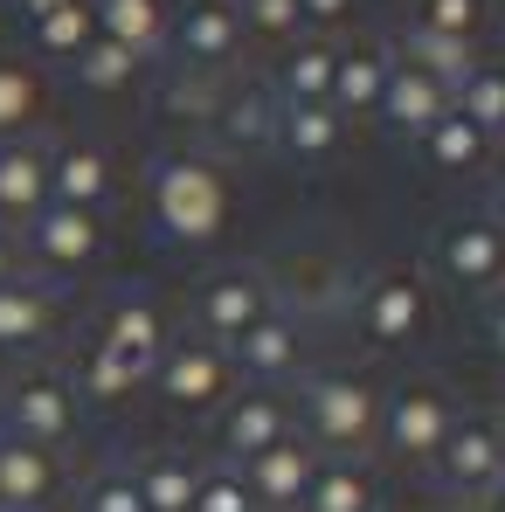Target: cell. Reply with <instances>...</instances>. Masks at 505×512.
<instances>
[{
    "instance_id": "obj_1",
    "label": "cell",
    "mask_w": 505,
    "mask_h": 512,
    "mask_svg": "<svg viewBox=\"0 0 505 512\" xmlns=\"http://www.w3.org/2000/svg\"><path fill=\"white\" fill-rule=\"evenodd\" d=\"M146 208H153L160 243H173V250H208L236 222V173H229L222 153H208V146H167L146 167Z\"/></svg>"
},
{
    "instance_id": "obj_2",
    "label": "cell",
    "mask_w": 505,
    "mask_h": 512,
    "mask_svg": "<svg viewBox=\"0 0 505 512\" xmlns=\"http://www.w3.org/2000/svg\"><path fill=\"white\" fill-rule=\"evenodd\" d=\"M298 436L319 457H374V429H381V388L353 367H326L298 381Z\"/></svg>"
},
{
    "instance_id": "obj_3",
    "label": "cell",
    "mask_w": 505,
    "mask_h": 512,
    "mask_svg": "<svg viewBox=\"0 0 505 512\" xmlns=\"http://www.w3.org/2000/svg\"><path fill=\"white\" fill-rule=\"evenodd\" d=\"M457 423V402L443 381H402V388H381V429H374V450L395 457V464H422L443 450V436Z\"/></svg>"
},
{
    "instance_id": "obj_4",
    "label": "cell",
    "mask_w": 505,
    "mask_h": 512,
    "mask_svg": "<svg viewBox=\"0 0 505 512\" xmlns=\"http://www.w3.org/2000/svg\"><path fill=\"white\" fill-rule=\"evenodd\" d=\"M167 409L180 416H215L229 395H236V367H229V346L201 340V333H173L167 353L153 360V381H146Z\"/></svg>"
},
{
    "instance_id": "obj_5",
    "label": "cell",
    "mask_w": 505,
    "mask_h": 512,
    "mask_svg": "<svg viewBox=\"0 0 505 512\" xmlns=\"http://www.w3.org/2000/svg\"><path fill=\"white\" fill-rule=\"evenodd\" d=\"M429 478L450 492V499H492L505 485V416L485 409H457V423L443 436V450L429 457Z\"/></svg>"
},
{
    "instance_id": "obj_6",
    "label": "cell",
    "mask_w": 505,
    "mask_h": 512,
    "mask_svg": "<svg viewBox=\"0 0 505 512\" xmlns=\"http://www.w3.org/2000/svg\"><path fill=\"white\" fill-rule=\"evenodd\" d=\"M77 381L70 374H56V367H35V374H21V381H7V395H0V436H14V443H35V450H63L70 436H77Z\"/></svg>"
},
{
    "instance_id": "obj_7",
    "label": "cell",
    "mask_w": 505,
    "mask_h": 512,
    "mask_svg": "<svg viewBox=\"0 0 505 512\" xmlns=\"http://www.w3.org/2000/svg\"><path fill=\"white\" fill-rule=\"evenodd\" d=\"M270 312H284L277 284L263 263H236V270H215L201 291H194V333L215 346H236L250 326H263Z\"/></svg>"
},
{
    "instance_id": "obj_8",
    "label": "cell",
    "mask_w": 505,
    "mask_h": 512,
    "mask_svg": "<svg viewBox=\"0 0 505 512\" xmlns=\"http://www.w3.org/2000/svg\"><path fill=\"white\" fill-rule=\"evenodd\" d=\"M353 326H360V340L367 346H416L429 333V284H422V270H374L360 291H353Z\"/></svg>"
},
{
    "instance_id": "obj_9",
    "label": "cell",
    "mask_w": 505,
    "mask_h": 512,
    "mask_svg": "<svg viewBox=\"0 0 505 512\" xmlns=\"http://www.w3.org/2000/svg\"><path fill=\"white\" fill-rule=\"evenodd\" d=\"M429 256H436L443 284H457L464 298L505 291V229L492 222V215H457V222H443Z\"/></svg>"
},
{
    "instance_id": "obj_10",
    "label": "cell",
    "mask_w": 505,
    "mask_h": 512,
    "mask_svg": "<svg viewBox=\"0 0 505 512\" xmlns=\"http://www.w3.org/2000/svg\"><path fill=\"white\" fill-rule=\"evenodd\" d=\"M167 49L180 56L187 77H229V63L243 56L236 0H187V7L167 21Z\"/></svg>"
},
{
    "instance_id": "obj_11",
    "label": "cell",
    "mask_w": 505,
    "mask_h": 512,
    "mask_svg": "<svg viewBox=\"0 0 505 512\" xmlns=\"http://www.w3.org/2000/svg\"><path fill=\"white\" fill-rule=\"evenodd\" d=\"M284 436H298V416H291V395L284 388H243L215 409V450L222 464H250L263 450H277Z\"/></svg>"
},
{
    "instance_id": "obj_12",
    "label": "cell",
    "mask_w": 505,
    "mask_h": 512,
    "mask_svg": "<svg viewBox=\"0 0 505 512\" xmlns=\"http://www.w3.org/2000/svg\"><path fill=\"white\" fill-rule=\"evenodd\" d=\"M167 312L146 298V291H125L111 312H104V326H97V346L111 353V360H125L139 381H153V360L167 353Z\"/></svg>"
},
{
    "instance_id": "obj_13",
    "label": "cell",
    "mask_w": 505,
    "mask_h": 512,
    "mask_svg": "<svg viewBox=\"0 0 505 512\" xmlns=\"http://www.w3.org/2000/svg\"><path fill=\"white\" fill-rule=\"evenodd\" d=\"M229 367H236V381H250V388H284V381L305 367V326H298L291 312H270L263 326H250L243 340L229 346Z\"/></svg>"
},
{
    "instance_id": "obj_14",
    "label": "cell",
    "mask_w": 505,
    "mask_h": 512,
    "mask_svg": "<svg viewBox=\"0 0 505 512\" xmlns=\"http://www.w3.org/2000/svg\"><path fill=\"white\" fill-rule=\"evenodd\" d=\"M28 250L42 270H90L97 250H104V215H90V208H63V201H49L35 222H28Z\"/></svg>"
},
{
    "instance_id": "obj_15",
    "label": "cell",
    "mask_w": 505,
    "mask_h": 512,
    "mask_svg": "<svg viewBox=\"0 0 505 512\" xmlns=\"http://www.w3.org/2000/svg\"><path fill=\"white\" fill-rule=\"evenodd\" d=\"M111 194H118V167H111V153H104L97 139H63V146H49V201L104 215Z\"/></svg>"
},
{
    "instance_id": "obj_16",
    "label": "cell",
    "mask_w": 505,
    "mask_h": 512,
    "mask_svg": "<svg viewBox=\"0 0 505 512\" xmlns=\"http://www.w3.org/2000/svg\"><path fill=\"white\" fill-rule=\"evenodd\" d=\"M450 111V84H436L429 70H416V63H388V84H381V104H374V118L395 132V139H416L422 146V132L436 125Z\"/></svg>"
},
{
    "instance_id": "obj_17",
    "label": "cell",
    "mask_w": 505,
    "mask_h": 512,
    "mask_svg": "<svg viewBox=\"0 0 505 512\" xmlns=\"http://www.w3.org/2000/svg\"><path fill=\"white\" fill-rule=\"evenodd\" d=\"M236 471H243V485H250L256 512H298L312 471H319V450H312L305 436H284L277 450H263V457H250V464H236Z\"/></svg>"
},
{
    "instance_id": "obj_18",
    "label": "cell",
    "mask_w": 505,
    "mask_h": 512,
    "mask_svg": "<svg viewBox=\"0 0 505 512\" xmlns=\"http://www.w3.org/2000/svg\"><path fill=\"white\" fill-rule=\"evenodd\" d=\"M63 457L56 450H35V443H14L0 436V512H49L63 499Z\"/></svg>"
},
{
    "instance_id": "obj_19",
    "label": "cell",
    "mask_w": 505,
    "mask_h": 512,
    "mask_svg": "<svg viewBox=\"0 0 505 512\" xmlns=\"http://www.w3.org/2000/svg\"><path fill=\"white\" fill-rule=\"evenodd\" d=\"M56 319H63V305H56L49 284H35V277H7L0 284V353L49 346L56 340Z\"/></svg>"
},
{
    "instance_id": "obj_20",
    "label": "cell",
    "mask_w": 505,
    "mask_h": 512,
    "mask_svg": "<svg viewBox=\"0 0 505 512\" xmlns=\"http://www.w3.org/2000/svg\"><path fill=\"white\" fill-rule=\"evenodd\" d=\"M49 208V146L0 139V222H35Z\"/></svg>"
},
{
    "instance_id": "obj_21",
    "label": "cell",
    "mask_w": 505,
    "mask_h": 512,
    "mask_svg": "<svg viewBox=\"0 0 505 512\" xmlns=\"http://www.w3.org/2000/svg\"><path fill=\"white\" fill-rule=\"evenodd\" d=\"M270 146L291 153V160H305V167H319V160H333L339 146H346V118H339L333 104H277Z\"/></svg>"
},
{
    "instance_id": "obj_22",
    "label": "cell",
    "mask_w": 505,
    "mask_h": 512,
    "mask_svg": "<svg viewBox=\"0 0 505 512\" xmlns=\"http://www.w3.org/2000/svg\"><path fill=\"white\" fill-rule=\"evenodd\" d=\"M333 42L326 35H298L284 56H277V77H270V104H326L333 90Z\"/></svg>"
},
{
    "instance_id": "obj_23",
    "label": "cell",
    "mask_w": 505,
    "mask_h": 512,
    "mask_svg": "<svg viewBox=\"0 0 505 512\" xmlns=\"http://www.w3.org/2000/svg\"><path fill=\"white\" fill-rule=\"evenodd\" d=\"M388 49H374V42H360V49H339L333 56V90H326V104H333L339 118H374V104H381V84H388Z\"/></svg>"
},
{
    "instance_id": "obj_24",
    "label": "cell",
    "mask_w": 505,
    "mask_h": 512,
    "mask_svg": "<svg viewBox=\"0 0 505 512\" xmlns=\"http://www.w3.org/2000/svg\"><path fill=\"white\" fill-rule=\"evenodd\" d=\"M374 506H381V492H374L367 457H319V471L298 499V512H374Z\"/></svg>"
},
{
    "instance_id": "obj_25",
    "label": "cell",
    "mask_w": 505,
    "mask_h": 512,
    "mask_svg": "<svg viewBox=\"0 0 505 512\" xmlns=\"http://www.w3.org/2000/svg\"><path fill=\"white\" fill-rule=\"evenodd\" d=\"M125 471H132V485H139L146 512H187L208 464H194V457H180V450H146V457L125 464Z\"/></svg>"
},
{
    "instance_id": "obj_26",
    "label": "cell",
    "mask_w": 505,
    "mask_h": 512,
    "mask_svg": "<svg viewBox=\"0 0 505 512\" xmlns=\"http://www.w3.org/2000/svg\"><path fill=\"white\" fill-rule=\"evenodd\" d=\"M90 14H97V35L125 42L139 63L167 49V0H90Z\"/></svg>"
},
{
    "instance_id": "obj_27",
    "label": "cell",
    "mask_w": 505,
    "mask_h": 512,
    "mask_svg": "<svg viewBox=\"0 0 505 512\" xmlns=\"http://www.w3.org/2000/svg\"><path fill=\"white\" fill-rule=\"evenodd\" d=\"M450 111L471 118V125L499 146L505 139V63H485V56H478V63L464 70V84L450 90Z\"/></svg>"
},
{
    "instance_id": "obj_28",
    "label": "cell",
    "mask_w": 505,
    "mask_h": 512,
    "mask_svg": "<svg viewBox=\"0 0 505 512\" xmlns=\"http://www.w3.org/2000/svg\"><path fill=\"white\" fill-rule=\"evenodd\" d=\"M422 160L436 173H478L492 160V139L471 125V118H457V111H443L429 132H422Z\"/></svg>"
},
{
    "instance_id": "obj_29",
    "label": "cell",
    "mask_w": 505,
    "mask_h": 512,
    "mask_svg": "<svg viewBox=\"0 0 505 512\" xmlns=\"http://www.w3.org/2000/svg\"><path fill=\"white\" fill-rule=\"evenodd\" d=\"M395 56H402V63H416V70H429L436 84H450V90L464 84V70L478 63V49H471V42H450V35H429V28H416V21L402 28V49H395Z\"/></svg>"
},
{
    "instance_id": "obj_30",
    "label": "cell",
    "mask_w": 505,
    "mask_h": 512,
    "mask_svg": "<svg viewBox=\"0 0 505 512\" xmlns=\"http://www.w3.org/2000/svg\"><path fill=\"white\" fill-rule=\"evenodd\" d=\"M90 42H97V14H90V0H63V7H49V14L35 21V49L56 56V63H77Z\"/></svg>"
},
{
    "instance_id": "obj_31",
    "label": "cell",
    "mask_w": 505,
    "mask_h": 512,
    "mask_svg": "<svg viewBox=\"0 0 505 512\" xmlns=\"http://www.w3.org/2000/svg\"><path fill=\"white\" fill-rule=\"evenodd\" d=\"M70 70H77V84H84V90H97V97H118V90H132V84H139V70H146V63H139V56H132L125 42L97 35V42H90L84 56L70 63Z\"/></svg>"
},
{
    "instance_id": "obj_32",
    "label": "cell",
    "mask_w": 505,
    "mask_h": 512,
    "mask_svg": "<svg viewBox=\"0 0 505 512\" xmlns=\"http://www.w3.org/2000/svg\"><path fill=\"white\" fill-rule=\"evenodd\" d=\"M35 118H42V77L0 56V139H28Z\"/></svg>"
},
{
    "instance_id": "obj_33",
    "label": "cell",
    "mask_w": 505,
    "mask_h": 512,
    "mask_svg": "<svg viewBox=\"0 0 505 512\" xmlns=\"http://www.w3.org/2000/svg\"><path fill=\"white\" fill-rule=\"evenodd\" d=\"M146 381L125 367V360H111L104 346L90 340V353H84V367H77V395H90V402H125V395H139Z\"/></svg>"
},
{
    "instance_id": "obj_34",
    "label": "cell",
    "mask_w": 505,
    "mask_h": 512,
    "mask_svg": "<svg viewBox=\"0 0 505 512\" xmlns=\"http://www.w3.org/2000/svg\"><path fill=\"white\" fill-rule=\"evenodd\" d=\"M416 28L478 49V35H485V0H416Z\"/></svg>"
},
{
    "instance_id": "obj_35",
    "label": "cell",
    "mask_w": 505,
    "mask_h": 512,
    "mask_svg": "<svg viewBox=\"0 0 505 512\" xmlns=\"http://www.w3.org/2000/svg\"><path fill=\"white\" fill-rule=\"evenodd\" d=\"M236 21H243V35H256V42H277V49H291V42L305 35L298 0H236Z\"/></svg>"
},
{
    "instance_id": "obj_36",
    "label": "cell",
    "mask_w": 505,
    "mask_h": 512,
    "mask_svg": "<svg viewBox=\"0 0 505 512\" xmlns=\"http://www.w3.org/2000/svg\"><path fill=\"white\" fill-rule=\"evenodd\" d=\"M270 118H277L270 90H256V97H222V132H229V146H270Z\"/></svg>"
},
{
    "instance_id": "obj_37",
    "label": "cell",
    "mask_w": 505,
    "mask_h": 512,
    "mask_svg": "<svg viewBox=\"0 0 505 512\" xmlns=\"http://www.w3.org/2000/svg\"><path fill=\"white\" fill-rule=\"evenodd\" d=\"M187 512H256L250 485H243V471L236 464H208L201 471V485H194V506Z\"/></svg>"
},
{
    "instance_id": "obj_38",
    "label": "cell",
    "mask_w": 505,
    "mask_h": 512,
    "mask_svg": "<svg viewBox=\"0 0 505 512\" xmlns=\"http://www.w3.org/2000/svg\"><path fill=\"white\" fill-rule=\"evenodd\" d=\"M77 512H146V499H139L132 471H125V464H111V471H97L84 492H77Z\"/></svg>"
},
{
    "instance_id": "obj_39",
    "label": "cell",
    "mask_w": 505,
    "mask_h": 512,
    "mask_svg": "<svg viewBox=\"0 0 505 512\" xmlns=\"http://www.w3.org/2000/svg\"><path fill=\"white\" fill-rule=\"evenodd\" d=\"M353 7H360V0H298V21H305L312 35H326V28H346V21H353Z\"/></svg>"
},
{
    "instance_id": "obj_40",
    "label": "cell",
    "mask_w": 505,
    "mask_h": 512,
    "mask_svg": "<svg viewBox=\"0 0 505 512\" xmlns=\"http://www.w3.org/2000/svg\"><path fill=\"white\" fill-rule=\"evenodd\" d=\"M485 340H492V353L505 360V291H492V298H485Z\"/></svg>"
},
{
    "instance_id": "obj_41",
    "label": "cell",
    "mask_w": 505,
    "mask_h": 512,
    "mask_svg": "<svg viewBox=\"0 0 505 512\" xmlns=\"http://www.w3.org/2000/svg\"><path fill=\"white\" fill-rule=\"evenodd\" d=\"M7 277H21V270H14V243H7V229H0V284H7Z\"/></svg>"
},
{
    "instance_id": "obj_42",
    "label": "cell",
    "mask_w": 505,
    "mask_h": 512,
    "mask_svg": "<svg viewBox=\"0 0 505 512\" xmlns=\"http://www.w3.org/2000/svg\"><path fill=\"white\" fill-rule=\"evenodd\" d=\"M14 7H21L28 21H42V14H49V7H63V0H14Z\"/></svg>"
},
{
    "instance_id": "obj_43",
    "label": "cell",
    "mask_w": 505,
    "mask_h": 512,
    "mask_svg": "<svg viewBox=\"0 0 505 512\" xmlns=\"http://www.w3.org/2000/svg\"><path fill=\"white\" fill-rule=\"evenodd\" d=\"M492 222H499V229H505V187H499V201H492Z\"/></svg>"
},
{
    "instance_id": "obj_44",
    "label": "cell",
    "mask_w": 505,
    "mask_h": 512,
    "mask_svg": "<svg viewBox=\"0 0 505 512\" xmlns=\"http://www.w3.org/2000/svg\"><path fill=\"white\" fill-rule=\"evenodd\" d=\"M492 512H505V485H499V492H492Z\"/></svg>"
}]
</instances>
